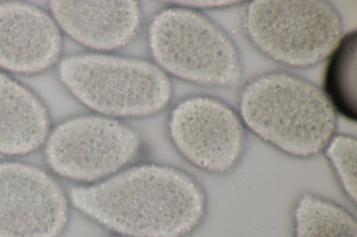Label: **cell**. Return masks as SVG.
<instances>
[{"label":"cell","mask_w":357,"mask_h":237,"mask_svg":"<svg viewBox=\"0 0 357 237\" xmlns=\"http://www.w3.org/2000/svg\"><path fill=\"white\" fill-rule=\"evenodd\" d=\"M168 127L182 156L212 174L231 172L245 152L247 129L238 111L215 97L196 96L181 101L172 111Z\"/></svg>","instance_id":"cell-7"},{"label":"cell","mask_w":357,"mask_h":237,"mask_svg":"<svg viewBox=\"0 0 357 237\" xmlns=\"http://www.w3.org/2000/svg\"><path fill=\"white\" fill-rule=\"evenodd\" d=\"M293 237H357L356 216L342 204L305 191L292 209Z\"/></svg>","instance_id":"cell-12"},{"label":"cell","mask_w":357,"mask_h":237,"mask_svg":"<svg viewBox=\"0 0 357 237\" xmlns=\"http://www.w3.org/2000/svg\"><path fill=\"white\" fill-rule=\"evenodd\" d=\"M250 42L273 60L309 68L331 56L343 35L337 9L324 0H255L242 15Z\"/></svg>","instance_id":"cell-3"},{"label":"cell","mask_w":357,"mask_h":237,"mask_svg":"<svg viewBox=\"0 0 357 237\" xmlns=\"http://www.w3.org/2000/svg\"><path fill=\"white\" fill-rule=\"evenodd\" d=\"M237 111L247 130L296 158L322 153L335 133L337 112L324 90L284 71L250 79L241 89Z\"/></svg>","instance_id":"cell-2"},{"label":"cell","mask_w":357,"mask_h":237,"mask_svg":"<svg viewBox=\"0 0 357 237\" xmlns=\"http://www.w3.org/2000/svg\"><path fill=\"white\" fill-rule=\"evenodd\" d=\"M152 55L164 70L197 84L221 88L237 85L243 68L239 51L218 23L187 8H167L149 29Z\"/></svg>","instance_id":"cell-4"},{"label":"cell","mask_w":357,"mask_h":237,"mask_svg":"<svg viewBox=\"0 0 357 237\" xmlns=\"http://www.w3.org/2000/svg\"><path fill=\"white\" fill-rule=\"evenodd\" d=\"M50 6L63 30L98 51L126 45L135 35L141 22L135 1H51Z\"/></svg>","instance_id":"cell-10"},{"label":"cell","mask_w":357,"mask_h":237,"mask_svg":"<svg viewBox=\"0 0 357 237\" xmlns=\"http://www.w3.org/2000/svg\"><path fill=\"white\" fill-rule=\"evenodd\" d=\"M140 147L138 135L119 121L81 116L58 125L47 139L45 158L57 174L91 183L117 173Z\"/></svg>","instance_id":"cell-6"},{"label":"cell","mask_w":357,"mask_h":237,"mask_svg":"<svg viewBox=\"0 0 357 237\" xmlns=\"http://www.w3.org/2000/svg\"><path fill=\"white\" fill-rule=\"evenodd\" d=\"M68 200L47 172L20 162L0 163V237H60Z\"/></svg>","instance_id":"cell-8"},{"label":"cell","mask_w":357,"mask_h":237,"mask_svg":"<svg viewBox=\"0 0 357 237\" xmlns=\"http://www.w3.org/2000/svg\"><path fill=\"white\" fill-rule=\"evenodd\" d=\"M59 75L82 104L109 117L152 115L170 99L165 73L142 60L94 54L72 56L61 62Z\"/></svg>","instance_id":"cell-5"},{"label":"cell","mask_w":357,"mask_h":237,"mask_svg":"<svg viewBox=\"0 0 357 237\" xmlns=\"http://www.w3.org/2000/svg\"><path fill=\"white\" fill-rule=\"evenodd\" d=\"M47 108L29 89L0 72V154L30 153L47 139Z\"/></svg>","instance_id":"cell-11"},{"label":"cell","mask_w":357,"mask_h":237,"mask_svg":"<svg viewBox=\"0 0 357 237\" xmlns=\"http://www.w3.org/2000/svg\"><path fill=\"white\" fill-rule=\"evenodd\" d=\"M180 5L191 8H204L227 5V1H174Z\"/></svg>","instance_id":"cell-15"},{"label":"cell","mask_w":357,"mask_h":237,"mask_svg":"<svg viewBox=\"0 0 357 237\" xmlns=\"http://www.w3.org/2000/svg\"><path fill=\"white\" fill-rule=\"evenodd\" d=\"M114 237H129V236H121V235H120V236H114Z\"/></svg>","instance_id":"cell-16"},{"label":"cell","mask_w":357,"mask_h":237,"mask_svg":"<svg viewBox=\"0 0 357 237\" xmlns=\"http://www.w3.org/2000/svg\"><path fill=\"white\" fill-rule=\"evenodd\" d=\"M61 36L54 21L29 3H0V66L17 73H36L53 65Z\"/></svg>","instance_id":"cell-9"},{"label":"cell","mask_w":357,"mask_h":237,"mask_svg":"<svg viewBox=\"0 0 357 237\" xmlns=\"http://www.w3.org/2000/svg\"><path fill=\"white\" fill-rule=\"evenodd\" d=\"M323 153L345 196L354 204L357 198L356 137L338 133L331 138Z\"/></svg>","instance_id":"cell-14"},{"label":"cell","mask_w":357,"mask_h":237,"mask_svg":"<svg viewBox=\"0 0 357 237\" xmlns=\"http://www.w3.org/2000/svg\"><path fill=\"white\" fill-rule=\"evenodd\" d=\"M327 67L324 93L339 111L356 119V33L342 38L331 55Z\"/></svg>","instance_id":"cell-13"},{"label":"cell","mask_w":357,"mask_h":237,"mask_svg":"<svg viewBox=\"0 0 357 237\" xmlns=\"http://www.w3.org/2000/svg\"><path fill=\"white\" fill-rule=\"evenodd\" d=\"M70 199L86 216L129 237H185L202 223L208 206L204 188L192 177L158 164L75 186Z\"/></svg>","instance_id":"cell-1"}]
</instances>
